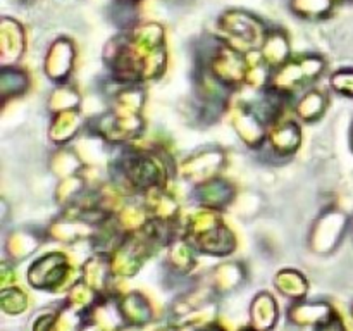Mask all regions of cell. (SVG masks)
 Instances as JSON below:
<instances>
[{"label": "cell", "mask_w": 353, "mask_h": 331, "mask_svg": "<svg viewBox=\"0 0 353 331\" xmlns=\"http://www.w3.org/2000/svg\"><path fill=\"white\" fill-rule=\"evenodd\" d=\"M72 62V47L71 41H59L52 47L50 54H48V74L52 78H62L65 72L71 69Z\"/></svg>", "instance_id": "cell-2"}, {"label": "cell", "mask_w": 353, "mask_h": 331, "mask_svg": "<svg viewBox=\"0 0 353 331\" xmlns=\"http://www.w3.org/2000/svg\"><path fill=\"white\" fill-rule=\"evenodd\" d=\"M324 97L321 93L312 92L299 103V114L305 119H314V117L319 116L323 112V109L326 107V100H323Z\"/></svg>", "instance_id": "cell-5"}, {"label": "cell", "mask_w": 353, "mask_h": 331, "mask_svg": "<svg viewBox=\"0 0 353 331\" xmlns=\"http://www.w3.org/2000/svg\"><path fill=\"white\" fill-rule=\"evenodd\" d=\"M334 2H350V0H334Z\"/></svg>", "instance_id": "cell-7"}, {"label": "cell", "mask_w": 353, "mask_h": 331, "mask_svg": "<svg viewBox=\"0 0 353 331\" xmlns=\"http://www.w3.org/2000/svg\"><path fill=\"white\" fill-rule=\"evenodd\" d=\"M334 0H292V9L302 17H324L333 9Z\"/></svg>", "instance_id": "cell-4"}, {"label": "cell", "mask_w": 353, "mask_h": 331, "mask_svg": "<svg viewBox=\"0 0 353 331\" xmlns=\"http://www.w3.org/2000/svg\"><path fill=\"white\" fill-rule=\"evenodd\" d=\"M219 24L233 40L245 43L247 47H255L261 41L264 43L265 40L264 26L261 24V21L255 19L250 14L240 12V10L234 12L233 10V12L224 14Z\"/></svg>", "instance_id": "cell-1"}, {"label": "cell", "mask_w": 353, "mask_h": 331, "mask_svg": "<svg viewBox=\"0 0 353 331\" xmlns=\"http://www.w3.org/2000/svg\"><path fill=\"white\" fill-rule=\"evenodd\" d=\"M264 59L271 64H281L286 61V54H288V45H286V38L283 33H271L269 37H265L264 43Z\"/></svg>", "instance_id": "cell-3"}, {"label": "cell", "mask_w": 353, "mask_h": 331, "mask_svg": "<svg viewBox=\"0 0 353 331\" xmlns=\"http://www.w3.org/2000/svg\"><path fill=\"white\" fill-rule=\"evenodd\" d=\"M331 83H333V88L340 92L341 95L353 97V69H343V71L334 72Z\"/></svg>", "instance_id": "cell-6"}, {"label": "cell", "mask_w": 353, "mask_h": 331, "mask_svg": "<svg viewBox=\"0 0 353 331\" xmlns=\"http://www.w3.org/2000/svg\"><path fill=\"white\" fill-rule=\"evenodd\" d=\"M352 147H353V128H352Z\"/></svg>", "instance_id": "cell-8"}]
</instances>
